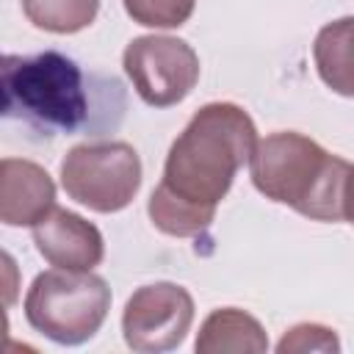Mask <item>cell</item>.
<instances>
[{
	"mask_svg": "<svg viewBox=\"0 0 354 354\" xmlns=\"http://www.w3.org/2000/svg\"><path fill=\"white\" fill-rule=\"evenodd\" d=\"M147 213H149V221L155 224V230H160L163 235H171V238H194V235L205 232L216 218V210L199 207L194 202L174 196L163 183H158L152 188Z\"/></svg>",
	"mask_w": 354,
	"mask_h": 354,
	"instance_id": "12",
	"label": "cell"
},
{
	"mask_svg": "<svg viewBox=\"0 0 354 354\" xmlns=\"http://www.w3.org/2000/svg\"><path fill=\"white\" fill-rule=\"evenodd\" d=\"M274 348L279 354H307V351L337 354L340 351V337L332 326L304 321V324H293L290 329H285V335L279 337V343Z\"/></svg>",
	"mask_w": 354,
	"mask_h": 354,
	"instance_id": "15",
	"label": "cell"
},
{
	"mask_svg": "<svg viewBox=\"0 0 354 354\" xmlns=\"http://www.w3.org/2000/svg\"><path fill=\"white\" fill-rule=\"evenodd\" d=\"M127 17L144 28H180L191 19L196 0H122Z\"/></svg>",
	"mask_w": 354,
	"mask_h": 354,
	"instance_id": "14",
	"label": "cell"
},
{
	"mask_svg": "<svg viewBox=\"0 0 354 354\" xmlns=\"http://www.w3.org/2000/svg\"><path fill=\"white\" fill-rule=\"evenodd\" d=\"M141 158L127 141H86L72 147L61 166V188L94 213L124 210L141 188Z\"/></svg>",
	"mask_w": 354,
	"mask_h": 354,
	"instance_id": "5",
	"label": "cell"
},
{
	"mask_svg": "<svg viewBox=\"0 0 354 354\" xmlns=\"http://www.w3.org/2000/svg\"><path fill=\"white\" fill-rule=\"evenodd\" d=\"M30 329L58 346H80L91 340L108 318L111 288L94 271L50 268L33 277L25 301Z\"/></svg>",
	"mask_w": 354,
	"mask_h": 354,
	"instance_id": "4",
	"label": "cell"
},
{
	"mask_svg": "<svg viewBox=\"0 0 354 354\" xmlns=\"http://www.w3.org/2000/svg\"><path fill=\"white\" fill-rule=\"evenodd\" d=\"M3 116L47 133H75L88 116L86 77L64 53L3 58Z\"/></svg>",
	"mask_w": 354,
	"mask_h": 354,
	"instance_id": "3",
	"label": "cell"
},
{
	"mask_svg": "<svg viewBox=\"0 0 354 354\" xmlns=\"http://www.w3.org/2000/svg\"><path fill=\"white\" fill-rule=\"evenodd\" d=\"M55 207V183L44 166L28 158L0 160V221L6 227H36Z\"/></svg>",
	"mask_w": 354,
	"mask_h": 354,
	"instance_id": "9",
	"label": "cell"
},
{
	"mask_svg": "<svg viewBox=\"0 0 354 354\" xmlns=\"http://www.w3.org/2000/svg\"><path fill=\"white\" fill-rule=\"evenodd\" d=\"M351 163L296 130L257 141L249 158L252 185L271 202L313 221H343V194Z\"/></svg>",
	"mask_w": 354,
	"mask_h": 354,
	"instance_id": "2",
	"label": "cell"
},
{
	"mask_svg": "<svg viewBox=\"0 0 354 354\" xmlns=\"http://www.w3.org/2000/svg\"><path fill=\"white\" fill-rule=\"evenodd\" d=\"M122 66L149 108H171L199 83V55L177 36H136L122 53Z\"/></svg>",
	"mask_w": 354,
	"mask_h": 354,
	"instance_id": "6",
	"label": "cell"
},
{
	"mask_svg": "<svg viewBox=\"0 0 354 354\" xmlns=\"http://www.w3.org/2000/svg\"><path fill=\"white\" fill-rule=\"evenodd\" d=\"M343 221H348L354 227V163L346 180V194H343Z\"/></svg>",
	"mask_w": 354,
	"mask_h": 354,
	"instance_id": "16",
	"label": "cell"
},
{
	"mask_svg": "<svg viewBox=\"0 0 354 354\" xmlns=\"http://www.w3.org/2000/svg\"><path fill=\"white\" fill-rule=\"evenodd\" d=\"M196 354H263L268 351V335L263 324L238 307L213 310L194 340Z\"/></svg>",
	"mask_w": 354,
	"mask_h": 354,
	"instance_id": "10",
	"label": "cell"
},
{
	"mask_svg": "<svg viewBox=\"0 0 354 354\" xmlns=\"http://www.w3.org/2000/svg\"><path fill=\"white\" fill-rule=\"evenodd\" d=\"M257 141V127L241 105L207 102L171 141L160 183L174 196L216 210Z\"/></svg>",
	"mask_w": 354,
	"mask_h": 354,
	"instance_id": "1",
	"label": "cell"
},
{
	"mask_svg": "<svg viewBox=\"0 0 354 354\" xmlns=\"http://www.w3.org/2000/svg\"><path fill=\"white\" fill-rule=\"evenodd\" d=\"M25 19L47 33L69 36L86 30L97 14L100 0H19Z\"/></svg>",
	"mask_w": 354,
	"mask_h": 354,
	"instance_id": "13",
	"label": "cell"
},
{
	"mask_svg": "<svg viewBox=\"0 0 354 354\" xmlns=\"http://www.w3.org/2000/svg\"><path fill=\"white\" fill-rule=\"evenodd\" d=\"M33 230L36 252L55 268H77L94 271L105 257L102 232L66 207H53Z\"/></svg>",
	"mask_w": 354,
	"mask_h": 354,
	"instance_id": "8",
	"label": "cell"
},
{
	"mask_svg": "<svg viewBox=\"0 0 354 354\" xmlns=\"http://www.w3.org/2000/svg\"><path fill=\"white\" fill-rule=\"evenodd\" d=\"M313 64L329 91L354 97V17L332 19L315 33Z\"/></svg>",
	"mask_w": 354,
	"mask_h": 354,
	"instance_id": "11",
	"label": "cell"
},
{
	"mask_svg": "<svg viewBox=\"0 0 354 354\" xmlns=\"http://www.w3.org/2000/svg\"><path fill=\"white\" fill-rule=\"evenodd\" d=\"M194 324V296L177 282H152L133 290L122 310V337L138 354L177 348Z\"/></svg>",
	"mask_w": 354,
	"mask_h": 354,
	"instance_id": "7",
	"label": "cell"
}]
</instances>
